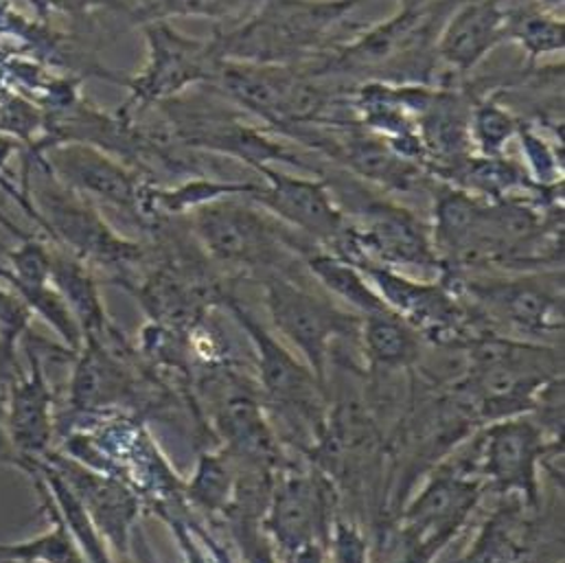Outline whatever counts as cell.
Masks as SVG:
<instances>
[{"instance_id":"1","label":"cell","mask_w":565,"mask_h":563,"mask_svg":"<svg viewBox=\"0 0 565 563\" xmlns=\"http://www.w3.org/2000/svg\"><path fill=\"white\" fill-rule=\"evenodd\" d=\"M362 0H266L242 24L217 31L213 46L222 60L285 64L316 53L322 40Z\"/></svg>"},{"instance_id":"2","label":"cell","mask_w":565,"mask_h":563,"mask_svg":"<svg viewBox=\"0 0 565 563\" xmlns=\"http://www.w3.org/2000/svg\"><path fill=\"white\" fill-rule=\"evenodd\" d=\"M22 191L40 215L42 233L84 264L126 268L142 259L141 246L115 233L93 200L57 180L40 156L26 153Z\"/></svg>"},{"instance_id":"3","label":"cell","mask_w":565,"mask_h":563,"mask_svg":"<svg viewBox=\"0 0 565 563\" xmlns=\"http://www.w3.org/2000/svg\"><path fill=\"white\" fill-rule=\"evenodd\" d=\"M193 231L211 257L244 268L270 270L281 266L287 251L305 255L313 248L248 195H233L195 209Z\"/></svg>"},{"instance_id":"4","label":"cell","mask_w":565,"mask_h":563,"mask_svg":"<svg viewBox=\"0 0 565 563\" xmlns=\"http://www.w3.org/2000/svg\"><path fill=\"white\" fill-rule=\"evenodd\" d=\"M147 64L126 86L130 99L119 115L130 117L135 110H147L178 95L191 86L211 84L222 62L211 40H193L169 24L164 18L145 22Z\"/></svg>"},{"instance_id":"5","label":"cell","mask_w":565,"mask_h":563,"mask_svg":"<svg viewBox=\"0 0 565 563\" xmlns=\"http://www.w3.org/2000/svg\"><path fill=\"white\" fill-rule=\"evenodd\" d=\"M266 302L277 329L302 351L313 378L320 382L324 380L331 340L355 333L362 322V318L333 307L281 275L266 277Z\"/></svg>"},{"instance_id":"6","label":"cell","mask_w":565,"mask_h":563,"mask_svg":"<svg viewBox=\"0 0 565 563\" xmlns=\"http://www.w3.org/2000/svg\"><path fill=\"white\" fill-rule=\"evenodd\" d=\"M29 156H40L57 180L84 198L102 200L137 220H147L145 198L149 182L113 153L88 142H55Z\"/></svg>"},{"instance_id":"7","label":"cell","mask_w":565,"mask_h":563,"mask_svg":"<svg viewBox=\"0 0 565 563\" xmlns=\"http://www.w3.org/2000/svg\"><path fill=\"white\" fill-rule=\"evenodd\" d=\"M255 171L264 182H257L248 200L311 242L333 246L340 240L347 215L329 182L277 171L270 164H259Z\"/></svg>"},{"instance_id":"8","label":"cell","mask_w":565,"mask_h":563,"mask_svg":"<svg viewBox=\"0 0 565 563\" xmlns=\"http://www.w3.org/2000/svg\"><path fill=\"white\" fill-rule=\"evenodd\" d=\"M29 371L11 378L4 406V432L13 449V463L42 460L51 452L55 434L53 393L44 373V347L31 327L20 338Z\"/></svg>"},{"instance_id":"9","label":"cell","mask_w":565,"mask_h":563,"mask_svg":"<svg viewBox=\"0 0 565 563\" xmlns=\"http://www.w3.org/2000/svg\"><path fill=\"white\" fill-rule=\"evenodd\" d=\"M358 268L377 287L388 309L417 331L434 340H467L471 314L445 285L413 282L380 264H362Z\"/></svg>"},{"instance_id":"10","label":"cell","mask_w":565,"mask_h":563,"mask_svg":"<svg viewBox=\"0 0 565 563\" xmlns=\"http://www.w3.org/2000/svg\"><path fill=\"white\" fill-rule=\"evenodd\" d=\"M42 460H46L64 478V482L84 504L97 533L108 538L119 553H126L130 527L139 513V500L124 485V480L108 474H97L75 458L55 452H49Z\"/></svg>"},{"instance_id":"11","label":"cell","mask_w":565,"mask_h":563,"mask_svg":"<svg viewBox=\"0 0 565 563\" xmlns=\"http://www.w3.org/2000/svg\"><path fill=\"white\" fill-rule=\"evenodd\" d=\"M298 68L285 64H255L222 60L213 86L226 102L281 130Z\"/></svg>"},{"instance_id":"12","label":"cell","mask_w":565,"mask_h":563,"mask_svg":"<svg viewBox=\"0 0 565 563\" xmlns=\"http://www.w3.org/2000/svg\"><path fill=\"white\" fill-rule=\"evenodd\" d=\"M509 11L504 0H460L438 33V60L456 73L473 71L507 40Z\"/></svg>"},{"instance_id":"13","label":"cell","mask_w":565,"mask_h":563,"mask_svg":"<svg viewBox=\"0 0 565 563\" xmlns=\"http://www.w3.org/2000/svg\"><path fill=\"white\" fill-rule=\"evenodd\" d=\"M480 485L445 474L434 478L406 513L411 549L434 555L467 520L478 500Z\"/></svg>"},{"instance_id":"14","label":"cell","mask_w":565,"mask_h":563,"mask_svg":"<svg viewBox=\"0 0 565 563\" xmlns=\"http://www.w3.org/2000/svg\"><path fill=\"white\" fill-rule=\"evenodd\" d=\"M467 287L482 307L522 331L548 333L564 327V296L533 277L469 283Z\"/></svg>"},{"instance_id":"15","label":"cell","mask_w":565,"mask_h":563,"mask_svg":"<svg viewBox=\"0 0 565 563\" xmlns=\"http://www.w3.org/2000/svg\"><path fill=\"white\" fill-rule=\"evenodd\" d=\"M546 445L540 427L529 422L493 425L484 440V474L502 491H522L537 504V460Z\"/></svg>"},{"instance_id":"16","label":"cell","mask_w":565,"mask_h":563,"mask_svg":"<svg viewBox=\"0 0 565 563\" xmlns=\"http://www.w3.org/2000/svg\"><path fill=\"white\" fill-rule=\"evenodd\" d=\"M331 156H335L351 173L366 182L382 184L391 191H411L424 176L422 162L399 156L388 142L371 130H351L349 126L340 139L327 137Z\"/></svg>"},{"instance_id":"17","label":"cell","mask_w":565,"mask_h":563,"mask_svg":"<svg viewBox=\"0 0 565 563\" xmlns=\"http://www.w3.org/2000/svg\"><path fill=\"white\" fill-rule=\"evenodd\" d=\"M228 307L257 349L266 391L282 404L309 411V404L316 402L313 373L302 369L239 302L228 298Z\"/></svg>"},{"instance_id":"18","label":"cell","mask_w":565,"mask_h":563,"mask_svg":"<svg viewBox=\"0 0 565 563\" xmlns=\"http://www.w3.org/2000/svg\"><path fill=\"white\" fill-rule=\"evenodd\" d=\"M324 520V498L318 485L311 478H285L270 509V529L282 551L289 555L318 544Z\"/></svg>"},{"instance_id":"19","label":"cell","mask_w":565,"mask_h":563,"mask_svg":"<svg viewBox=\"0 0 565 563\" xmlns=\"http://www.w3.org/2000/svg\"><path fill=\"white\" fill-rule=\"evenodd\" d=\"M51 283L75 316L84 342L102 340L113 329L97 282L82 259L68 251H53Z\"/></svg>"},{"instance_id":"20","label":"cell","mask_w":565,"mask_h":563,"mask_svg":"<svg viewBox=\"0 0 565 563\" xmlns=\"http://www.w3.org/2000/svg\"><path fill=\"white\" fill-rule=\"evenodd\" d=\"M22 469L31 476L38 498H42V509L51 520V531L29 540V542H20V544H0V562L15 563H86L77 542L73 540L71 531L66 529L53 496L46 487V482L42 480V476L38 474V469L33 467V463H24Z\"/></svg>"},{"instance_id":"21","label":"cell","mask_w":565,"mask_h":563,"mask_svg":"<svg viewBox=\"0 0 565 563\" xmlns=\"http://www.w3.org/2000/svg\"><path fill=\"white\" fill-rule=\"evenodd\" d=\"M484 202L462 187H440L434 200V251H443L451 257L460 255L480 226Z\"/></svg>"},{"instance_id":"22","label":"cell","mask_w":565,"mask_h":563,"mask_svg":"<svg viewBox=\"0 0 565 563\" xmlns=\"http://www.w3.org/2000/svg\"><path fill=\"white\" fill-rule=\"evenodd\" d=\"M302 259L318 282L364 316L388 311V305L382 300L377 289L366 282V275L358 266L333 253L318 251L316 246L309 248Z\"/></svg>"},{"instance_id":"23","label":"cell","mask_w":565,"mask_h":563,"mask_svg":"<svg viewBox=\"0 0 565 563\" xmlns=\"http://www.w3.org/2000/svg\"><path fill=\"white\" fill-rule=\"evenodd\" d=\"M360 331L369 358L377 364L408 367L419 358V331L391 309L364 316Z\"/></svg>"},{"instance_id":"24","label":"cell","mask_w":565,"mask_h":563,"mask_svg":"<svg viewBox=\"0 0 565 563\" xmlns=\"http://www.w3.org/2000/svg\"><path fill=\"white\" fill-rule=\"evenodd\" d=\"M33 467L46 482L53 502L71 531L73 540L77 542L82 555L88 560V563H110V557L106 553V546L102 542V535L97 533L90 516L86 513L84 504L77 500V496L71 491V487L64 482V478L46 463V460H33Z\"/></svg>"},{"instance_id":"25","label":"cell","mask_w":565,"mask_h":563,"mask_svg":"<svg viewBox=\"0 0 565 563\" xmlns=\"http://www.w3.org/2000/svg\"><path fill=\"white\" fill-rule=\"evenodd\" d=\"M222 425L233 443V447L255 463H270L275 454V443L270 429L259 415L257 404L250 397H233L226 402L222 413Z\"/></svg>"},{"instance_id":"26","label":"cell","mask_w":565,"mask_h":563,"mask_svg":"<svg viewBox=\"0 0 565 563\" xmlns=\"http://www.w3.org/2000/svg\"><path fill=\"white\" fill-rule=\"evenodd\" d=\"M507 40H515L531 60L564 51V20L544 9L509 11Z\"/></svg>"},{"instance_id":"27","label":"cell","mask_w":565,"mask_h":563,"mask_svg":"<svg viewBox=\"0 0 565 563\" xmlns=\"http://www.w3.org/2000/svg\"><path fill=\"white\" fill-rule=\"evenodd\" d=\"M518 128L520 121L493 99L476 104L469 113V139L484 158L502 156L507 142L518 135Z\"/></svg>"},{"instance_id":"28","label":"cell","mask_w":565,"mask_h":563,"mask_svg":"<svg viewBox=\"0 0 565 563\" xmlns=\"http://www.w3.org/2000/svg\"><path fill=\"white\" fill-rule=\"evenodd\" d=\"M518 511L515 507L500 509L480 533L471 555L465 563H511L520 549H518Z\"/></svg>"},{"instance_id":"29","label":"cell","mask_w":565,"mask_h":563,"mask_svg":"<svg viewBox=\"0 0 565 563\" xmlns=\"http://www.w3.org/2000/svg\"><path fill=\"white\" fill-rule=\"evenodd\" d=\"M233 493V478L228 467L217 456H204L191 485V496L206 509H222Z\"/></svg>"},{"instance_id":"30","label":"cell","mask_w":565,"mask_h":563,"mask_svg":"<svg viewBox=\"0 0 565 563\" xmlns=\"http://www.w3.org/2000/svg\"><path fill=\"white\" fill-rule=\"evenodd\" d=\"M518 137L522 141V147H524L529 171L537 180V184H542V187L555 184L559 180V176H562L559 156L555 153V149L548 145L544 137H540L537 132H533L524 124H520Z\"/></svg>"},{"instance_id":"31","label":"cell","mask_w":565,"mask_h":563,"mask_svg":"<svg viewBox=\"0 0 565 563\" xmlns=\"http://www.w3.org/2000/svg\"><path fill=\"white\" fill-rule=\"evenodd\" d=\"M257 2L266 0H162L160 2V15H202V18H228L233 13H239L244 9H250Z\"/></svg>"},{"instance_id":"32","label":"cell","mask_w":565,"mask_h":563,"mask_svg":"<svg viewBox=\"0 0 565 563\" xmlns=\"http://www.w3.org/2000/svg\"><path fill=\"white\" fill-rule=\"evenodd\" d=\"M31 316L29 307L9 287L0 285V340L18 344L31 327Z\"/></svg>"},{"instance_id":"33","label":"cell","mask_w":565,"mask_h":563,"mask_svg":"<svg viewBox=\"0 0 565 563\" xmlns=\"http://www.w3.org/2000/svg\"><path fill=\"white\" fill-rule=\"evenodd\" d=\"M333 557H335V563H369L366 544L353 527H349V524L335 527Z\"/></svg>"},{"instance_id":"34","label":"cell","mask_w":565,"mask_h":563,"mask_svg":"<svg viewBox=\"0 0 565 563\" xmlns=\"http://www.w3.org/2000/svg\"><path fill=\"white\" fill-rule=\"evenodd\" d=\"M173 531L178 533V538H180V542H182V546H184V553L189 555V562L206 563V557L195 549L193 538H191V533H189V527H186V524H182V522H173Z\"/></svg>"},{"instance_id":"35","label":"cell","mask_w":565,"mask_h":563,"mask_svg":"<svg viewBox=\"0 0 565 563\" xmlns=\"http://www.w3.org/2000/svg\"><path fill=\"white\" fill-rule=\"evenodd\" d=\"M289 563H322V555H320V549L318 544H311V546H305L296 553H289Z\"/></svg>"},{"instance_id":"36","label":"cell","mask_w":565,"mask_h":563,"mask_svg":"<svg viewBox=\"0 0 565 563\" xmlns=\"http://www.w3.org/2000/svg\"><path fill=\"white\" fill-rule=\"evenodd\" d=\"M0 226L4 229V231H9L13 237H18V240H26V237H31L26 231H22L20 226H15L2 211H0Z\"/></svg>"}]
</instances>
